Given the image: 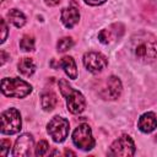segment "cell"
<instances>
[{
	"label": "cell",
	"instance_id": "18",
	"mask_svg": "<svg viewBox=\"0 0 157 157\" xmlns=\"http://www.w3.org/2000/svg\"><path fill=\"white\" fill-rule=\"evenodd\" d=\"M72 45H74L72 38H71V37H64V38L59 39V42H58V44H56V48H58V52L64 53V52L69 50Z\"/></svg>",
	"mask_w": 157,
	"mask_h": 157
},
{
	"label": "cell",
	"instance_id": "12",
	"mask_svg": "<svg viewBox=\"0 0 157 157\" xmlns=\"http://www.w3.org/2000/svg\"><path fill=\"white\" fill-rule=\"evenodd\" d=\"M61 22L66 28H72L80 20V12L76 6H69L61 11Z\"/></svg>",
	"mask_w": 157,
	"mask_h": 157
},
{
	"label": "cell",
	"instance_id": "20",
	"mask_svg": "<svg viewBox=\"0 0 157 157\" xmlns=\"http://www.w3.org/2000/svg\"><path fill=\"white\" fill-rule=\"evenodd\" d=\"M48 148H49L48 142L45 140H40L36 147V156H44L48 152Z\"/></svg>",
	"mask_w": 157,
	"mask_h": 157
},
{
	"label": "cell",
	"instance_id": "1",
	"mask_svg": "<svg viewBox=\"0 0 157 157\" xmlns=\"http://www.w3.org/2000/svg\"><path fill=\"white\" fill-rule=\"evenodd\" d=\"M131 50L142 63L153 61L157 58V38L150 33H141L132 38Z\"/></svg>",
	"mask_w": 157,
	"mask_h": 157
},
{
	"label": "cell",
	"instance_id": "7",
	"mask_svg": "<svg viewBox=\"0 0 157 157\" xmlns=\"http://www.w3.org/2000/svg\"><path fill=\"white\" fill-rule=\"evenodd\" d=\"M109 156H123V157H130L135 155V144L132 139L129 135H121L114 142L110 145Z\"/></svg>",
	"mask_w": 157,
	"mask_h": 157
},
{
	"label": "cell",
	"instance_id": "10",
	"mask_svg": "<svg viewBox=\"0 0 157 157\" xmlns=\"http://www.w3.org/2000/svg\"><path fill=\"white\" fill-rule=\"evenodd\" d=\"M121 90H123V86H121V82L120 80L117 77V76H110L108 77L107 80V85L105 87L99 92L101 97L104 98V99H117L120 93H121Z\"/></svg>",
	"mask_w": 157,
	"mask_h": 157
},
{
	"label": "cell",
	"instance_id": "23",
	"mask_svg": "<svg viewBox=\"0 0 157 157\" xmlns=\"http://www.w3.org/2000/svg\"><path fill=\"white\" fill-rule=\"evenodd\" d=\"M105 1L107 0H85V2L88 4V5H91V6H98V5L104 4Z\"/></svg>",
	"mask_w": 157,
	"mask_h": 157
},
{
	"label": "cell",
	"instance_id": "4",
	"mask_svg": "<svg viewBox=\"0 0 157 157\" xmlns=\"http://www.w3.org/2000/svg\"><path fill=\"white\" fill-rule=\"evenodd\" d=\"M21 125V114L16 108H9L1 113V134L13 135L20 131Z\"/></svg>",
	"mask_w": 157,
	"mask_h": 157
},
{
	"label": "cell",
	"instance_id": "3",
	"mask_svg": "<svg viewBox=\"0 0 157 157\" xmlns=\"http://www.w3.org/2000/svg\"><path fill=\"white\" fill-rule=\"evenodd\" d=\"M1 92L6 97L23 98L32 92V86L17 77H5L1 80Z\"/></svg>",
	"mask_w": 157,
	"mask_h": 157
},
{
	"label": "cell",
	"instance_id": "25",
	"mask_svg": "<svg viewBox=\"0 0 157 157\" xmlns=\"http://www.w3.org/2000/svg\"><path fill=\"white\" fill-rule=\"evenodd\" d=\"M0 53H1V65H4V63L6 61V53L4 50H1Z\"/></svg>",
	"mask_w": 157,
	"mask_h": 157
},
{
	"label": "cell",
	"instance_id": "2",
	"mask_svg": "<svg viewBox=\"0 0 157 157\" xmlns=\"http://www.w3.org/2000/svg\"><path fill=\"white\" fill-rule=\"evenodd\" d=\"M59 90L63 94V97L66 101V105L70 113L72 114H80L86 108V101L81 92L72 88L69 82L64 78L59 80Z\"/></svg>",
	"mask_w": 157,
	"mask_h": 157
},
{
	"label": "cell",
	"instance_id": "26",
	"mask_svg": "<svg viewBox=\"0 0 157 157\" xmlns=\"http://www.w3.org/2000/svg\"><path fill=\"white\" fill-rule=\"evenodd\" d=\"M69 155H71V156H75L76 153H75V152H72V151H70V150H66V151H65V156H69Z\"/></svg>",
	"mask_w": 157,
	"mask_h": 157
},
{
	"label": "cell",
	"instance_id": "15",
	"mask_svg": "<svg viewBox=\"0 0 157 157\" xmlns=\"http://www.w3.org/2000/svg\"><path fill=\"white\" fill-rule=\"evenodd\" d=\"M6 16H7L9 21H10L15 27H17V28L25 26V23H26V17H25V15H23L20 10H17V9H11V10H9Z\"/></svg>",
	"mask_w": 157,
	"mask_h": 157
},
{
	"label": "cell",
	"instance_id": "9",
	"mask_svg": "<svg viewBox=\"0 0 157 157\" xmlns=\"http://www.w3.org/2000/svg\"><path fill=\"white\" fill-rule=\"evenodd\" d=\"M33 147V136L31 134H22L17 137L13 150H12V156L15 157H27L31 153V148Z\"/></svg>",
	"mask_w": 157,
	"mask_h": 157
},
{
	"label": "cell",
	"instance_id": "13",
	"mask_svg": "<svg viewBox=\"0 0 157 157\" xmlns=\"http://www.w3.org/2000/svg\"><path fill=\"white\" fill-rule=\"evenodd\" d=\"M59 66L64 69L65 74H66L71 80L77 78V67H76L75 60H74L71 56H64V58L59 61Z\"/></svg>",
	"mask_w": 157,
	"mask_h": 157
},
{
	"label": "cell",
	"instance_id": "24",
	"mask_svg": "<svg viewBox=\"0 0 157 157\" xmlns=\"http://www.w3.org/2000/svg\"><path fill=\"white\" fill-rule=\"evenodd\" d=\"M44 1H45V4H47L48 6H55V5L59 4L60 0H44Z\"/></svg>",
	"mask_w": 157,
	"mask_h": 157
},
{
	"label": "cell",
	"instance_id": "11",
	"mask_svg": "<svg viewBox=\"0 0 157 157\" xmlns=\"http://www.w3.org/2000/svg\"><path fill=\"white\" fill-rule=\"evenodd\" d=\"M137 128L140 129V131H142V132H145V134L152 132V131L157 128V118H156V114L152 113V112L144 113V114L139 118Z\"/></svg>",
	"mask_w": 157,
	"mask_h": 157
},
{
	"label": "cell",
	"instance_id": "21",
	"mask_svg": "<svg viewBox=\"0 0 157 157\" xmlns=\"http://www.w3.org/2000/svg\"><path fill=\"white\" fill-rule=\"evenodd\" d=\"M10 141L9 140H1V144H0V153L2 156H6L7 155V151L10 150Z\"/></svg>",
	"mask_w": 157,
	"mask_h": 157
},
{
	"label": "cell",
	"instance_id": "19",
	"mask_svg": "<svg viewBox=\"0 0 157 157\" xmlns=\"http://www.w3.org/2000/svg\"><path fill=\"white\" fill-rule=\"evenodd\" d=\"M98 39H99V42L103 43V44L110 43V42L114 39V36H113L112 29H108V28L102 29V31L98 33Z\"/></svg>",
	"mask_w": 157,
	"mask_h": 157
},
{
	"label": "cell",
	"instance_id": "6",
	"mask_svg": "<svg viewBox=\"0 0 157 157\" xmlns=\"http://www.w3.org/2000/svg\"><path fill=\"white\" fill-rule=\"evenodd\" d=\"M70 125L69 121L63 117H54L47 125V131L55 142H63L69 135Z\"/></svg>",
	"mask_w": 157,
	"mask_h": 157
},
{
	"label": "cell",
	"instance_id": "5",
	"mask_svg": "<svg viewBox=\"0 0 157 157\" xmlns=\"http://www.w3.org/2000/svg\"><path fill=\"white\" fill-rule=\"evenodd\" d=\"M72 142L75 144L76 147L83 150V151H90L94 147L96 141L92 136V130L88 124H80L72 132Z\"/></svg>",
	"mask_w": 157,
	"mask_h": 157
},
{
	"label": "cell",
	"instance_id": "14",
	"mask_svg": "<svg viewBox=\"0 0 157 157\" xmlns=\"http://www.w3.org/2000/svg\"><path fill=\"white\" fill-rule=\"evenodd\" d=\"M17 67H18V71L23 76H31L36 71V64L33 63V60L31 58H22L18 61Z\"/></svg>",
	"mask_w": 157,
	"mask_h": 157
},
{
	"label": "cell",
	"instance_id": "8",
	"mask_svg": "<svg viewBox=\"0 0 157 157\" xmlns=\"http://www.w3.org/2000/svg\"><path fill=\"white\" fill-rule=\"evenodd\" d=\"M82 63L90 72L98 74L108 65V59L102 53L87 52V53H85V55L82 58Z\"/></svg>",
	"mask_w": 157,
	"mask_h": 157
},
{
	"label": "cell",
	"instance_id": "22",
	"mask_svg": "<svg viewBox=\"0 0 157 157\" xmlns=\"http://www.w3.org/2000/svg\"><path fill=\"white\" fill-rule=\"evenodd\" d=\"M1 32H2V34H1V40H0V43H4L5 40H6V37H7V26H6V22H5V20L4 18H1Z\"/></svg>",
	"mask_w": 157,
	"mask_h": 157
},
{
	"label": "cell",
	"instance_id": "16",
	"mask_svg": "<svg viewBox=\"0 0 157 157\" xmlns=\"http://www.w3.org/2000/svg\"><path fill=\"white\" fill-rule=\"evenodd\" d=\"M58 103V99H56V96L53 93V92H47L42 96V99H40V104H42V108L47 112H50L55 108Z\"/></svg>",
	"mask_w": 157,
	"mask_h": 157
},
{
	"label": "cell",
	"instance_id": "17",
	"mask_svg": "<svg viewBox=\"0 0 157 157\" xmlns=\"http://www.w3.org/2000/svg\"><path fill=\"white\" fill-rule=\"evenodd\" d=\"M20 47H21V49L25 50V52H31V50H33V49H34V38H33L32 36H28V34L23 36V37L21 38V40H20Z\"/></svg>",
	"mask_w": 157,
	"mask_h": 157
}]
</instances>
